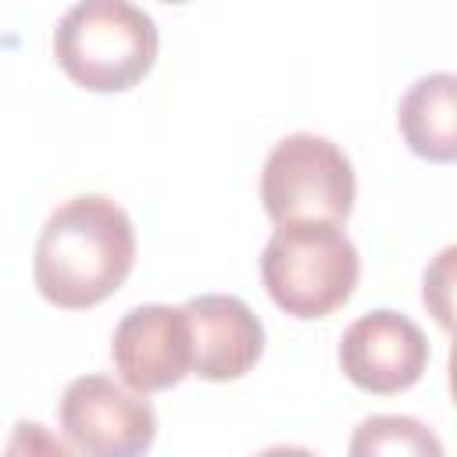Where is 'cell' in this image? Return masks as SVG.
Instances as JSON below:
<instances>
[{
    "instance_id": "7",
    "label": "cell",
    "mask_w": 457,
    "mask_h": 457,
    "mask_svg": "<svg viewBox=\"0 0 457 457\" xmlns=\"http://www.w3.org/2000/svg\"><path fill=\"white\" fill-rule=\"evenodd\" d=\"M111 361L118 378L139 396L179 386L193 364L186 311L168 303H139L125 311L111 336Z\"/></svg>"
},
{
    "instance_id": "2",
    "label": "cell",
    "mask_w": 457,
    "mask_h": 457,
    "mask_svg": "<svg viewBox=\"0 0 457 457\" xmlns=\"http://www.w3.org/2000/svg\"><path fill=\"white\" fill-rule=\"evenodd\" d=\"M157 21L125 0H82L54 29V57L64 75L93 93L132 89L157 61Z\"/></svg>"
},
{
    "instance_id": "1",
    "label": "cell",
    "mask_w": 457,
    "mask_h": 457,
    "mask_svg": "<svg viewBox=\"0 0 457 457\" xmlns=\"http://www.w3.org/2000/svg\"><path fill=\"white\" fill-rule=\"evenodd\" d=\"M136 264V228L125 207L104 193H82L50 211L32 253L43 300L86 311L121 289Z\"/></svg>"
},
{
    "instance_id": "13",
    "label": "cell",
    "mask_w": 457,
    "mask_h": 457,
    "mask_svg": "<svg viewBox=\"0 0 457 457\" xmlns=\"http://www.w3.org/2000/svg\"><path fill=\"white\" fill-rule=\"evenodd\" d=\"M253 457H318V453L307 450V446H268V450H261Z\"/></svg>"
},
{
    "instance_id": "3",
    "label": "cell",
    "mask_w": 457,
    "mask_h": 457,
    "mask_svg": "<svg viewBox=\"0 0 457 457\" xmlns=\"http://www.w3.org/2000/svg\"><path fill=\"white\" fill-rule=\"evenodd\" d=\"M361 278V257L343 225H278L261 250V282L275 307L293 318H328Z\"/></svg>"
},
{
    "instance_id": "9",
    "label": "cell",
    "mask_w": 457,
    "mask_h": 457,
    "mask_svg": "<svg viewBox=\"0 0 457 457\" xmlns=\"http://www.w3.org/2000/svg\"><path fill=\"white\" fill-rule=\"evenodd\" d=\"M396 121L403 143L418 157L432 164H450L457 157V75L436 71L418 79L403 93Z\"/></svg>"
},
{
    "instance_id": "11",
    "label": "cell",
    "mask_w": 457,
    "mask_h": 457,
    "mask_svg": "<svg viewBox=\"0 0 457 457\" xmlns=\"http://www.w3.org/2000/svg\"><path fill=\"white\" fill-rule=\"evenodd\" d=\"M4 457H71V450L39 421H18L11 428Z\"/></svg>"
},
{
    "instance_id": "6",
    "label": "cell",
    "mask_w": 457,
    "mask_h": 457,
    "mask_svg": "<svg viewBox=\"0 0 457 457\" xmlns=\"http://www.w3.org/2000/svg\"><path fill=\"white\" fill-rule=\"evenodd\" d=\"M343 375L375 396L411 389L428 368V339L418 321L400 311H368L339 339Z\"/></svg>"
},
{
    "instance_id": "8",
    "label": "cell",
    "mask_w": 457,
    "mask_h": 457,
    "mask_svg": "<svg viewBox=\"0 0 457 457\" xmlns=\"http://www.w3.org/2000/svg\"><path fill=\"white\" fill-rule=\"evenodd\" d=\"M193 339V364L189 375L207 382L243 378L261 350H264V325L246 307V300L228 293H204L182 303Z\"/></svg>"
},
{
    "instance_id": "12",
    "label": "cell",
    "mask_w": 457,
    "mask_h": 457,
    "mask_svg": "<svg viewBox=\"0 0 457 457\" xmlns=\"http://www.w3.org/2000/svg\"><path fill=\"white\" fill-rule=\"evenodd\" d=\"M450 282H453V246H446L436 257V264L425 271V289H421L425 303L432 307V314L443 328H450Z\"/></svg>"
},
{
    "instance_id": "5",
    "label": "cell",
    "mask_w": 457,
    "mask_h": 457,
    "mask_svg": "<svg viewBox=\"0 0 457 457\" xmlns=\"http://www.w3.org/2000/svg\"><path fill=\"white\" fill-rule=\"evenodd\" d=\"M61 428L82 457H146L157 414L146 396L107 375H79L61 396Z\"/></svg>"
},
{
    "instance_id": "4",
    "label": "cell",
    "mask_w": 457,
    "mask_h": 457,
    "mask_svg": "<svg viewBox=\"0 0 457 457\" xmlns=\"http://www.w3.org/2000/svg\"><path fill=\"white\" fill-rule=\"evenodd\" d=\"M353 164L332 139L293 132L271 146L261 171V204L275 225H343L353 211Z\"/></svg>"
},
{
    "instance_id": "10",
    "label": "cell",
    "mask_w": 457,
    "mask_h": 457,
    "mask_svg": "<svg viewBox=\"0 0 457 457\" xmlns=\"http://www.w3.org/2000/svg\"><path fill=\"white\" fill-rule=\"evenodd\" d=\"M350 457H446L443 439L411 414H371L350 436Z\"/></svg>"
}]
</instances>
